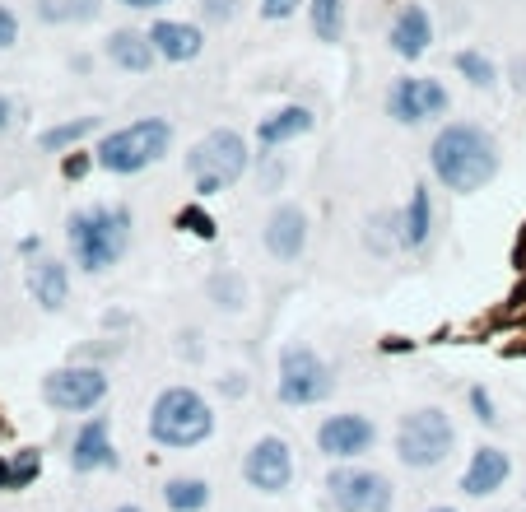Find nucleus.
I'll return each mask as SVG.
<instances>
[{"mask_svg":"<svg viewBox=\"0 0 526 512\" xmlns=\"http://www.w3.org/2000/svg\"><path fill=\"white\" fill-rule=\"evenodd\" d=\"M326 494L340 512H387L392 508V485L378 471H331Z\"/></svg>","mask_w":526,"mask_h":512,"instance_id":"nucleus-10","label":"nucleus"},{"mask_svg":"<svg viewBox=\"0 0 526 512\" xmlns=\"http://www.w3.org/2000/svg\"><path fill=\"white\" fill-rule=\"evenodd\" d=\"M117 512H145V508H131V503H126V508H117Z\"/></svg>","mask_w":526,"mask_h":512,"instance_id":"nucleus-38","label":"nucleus"},{"mask_svg":"<svg viewBox=\"0 0 526 512\" xmlns=\"http://www.w3.org/2000/svg\"><path fill=\"white\" fill-rule=\"evenodd\" d=\"M108 396V378L103 368H89V364H66V368H52L42 378V401L61 410V415H89L94 405H103Z\"/></svg>","mask_w":526,"mask_h":512,"instance_id":"nucleus-8","label":"nucleus"},{"mask_svg":"<svg viewBox=\"0 0 526 512\" xmlns=\"http://www.w3.org/2000/svg\"><path fill=\"white\" fill-rule=\"evenodd\" d=\"M38 471H42V457H38V452H19L14 461L0 457V489H24Z\"/></svg>","mask_w":526,"mask_h":512,"instance_id":"nucleus-25","label":"nucleus"},{"mask_svg":"<svg viewBox=\"0 0 526 512\" xmlns=\"http://www.w3.org/2000/svg\"><path fill=\"white\" fill-rule=\"evenodd\" d=\"M94 131H98V117H75V122H61V126H52V131H42L38 145L42 149H66V145H80L84 135H94Z\"/></svg>","mask_w":526,"mask_h":512,"instance_id":"nucleus-24","label":"nucleus"},{"mask_svg":"<svg viewBox=\"0 0 526 512\" xmlns=\"http://www.w3.org/2000/svg\"><path fill=\"white\" fill-rule=\"evenodd\" d=\"M103 466H117V452H112V433H108V419L94 415L75 433L70 443V471H103Z\"/></svg>","mask_w":526,"mask_h":512,"instance_id":"nucleus-14","label":"nucleus"},{"mask_svg":"<svg viewBox=\"0 0 526 512\" xmlns=\"http://www.w3.org/2000/svg\"><path fill=\"white\" fill-rule=\"evenodd\" d=\"M373 438H378V429H373V419L364 415H331L317 429V447H322L326 457H364L368 447H373Z\"/></svg>","mask_w":526,"mask_h":512,"instance_id":"nucleus-12","label":"nucleus"},{"mask_svg":"<svg viewBox=\"0 0 526 512\" xmlns=\"http://www.w3.org/2000/svg\"><path fill=\"white\" fill-rule=\"evenodd\" d=\"M173 149V126L163 117H140V122L122 126V131H108L103 145H98V168L117 177L145 173L149 163H159L163 154Z\"/></svg>","mask_w":526,"mask_h":512,"instance_id":"nucleus-3","label":"nucleus"},{"mask_svg":"<svg viewBox=\"0 0 526 512\" xmlns=\"http://www.w3.org/2000/svg\"><path fill=\"white\" fill-rule=\"evenodd\" d=\"M447 108H452V98L429 75H405V80H396L387 89V117L401 126H419V122H429V117H443Z\"/></svg>","mask_w":526,"mask_h":512,"instance_id":"nucleus-9","label":"nucleus"},{"mask_svg":"<svg viewBox=\"0 0 526 512\" xmlns=\"http://www.w3.org/2000/svg\"><path fill=\"white\" fill-rule=\"evenodd\" d=\"M177 229H187V233H196L201 243H210V238H215V219L205 215L201 205H187V210L177 215Z\"/></svg>","mask_w":526,"mask_h":512,"instance_id":"nucleus-28","label":"nucleus"},{"mask_svg":"<svg viewBox=\"0 0 526 512\" xmlns=\"http://www.w3.org/2000/svg\"><path fill=\"white\" fill-rule=\"evenodd\" d=\"M513 89L517 94H526V56H517L513 61Z\"/></svg>","mask_w":526,"mask_h":512,"instance_id":"nucleus-35","label":"nucleus"},{"mask_svg":"<svg viewBox=\"0 0 526 512\" xmlns=\"http://www.w3.org/2000/svg\"><path fill=\"white\" fill-rule=\"evenodd\" d=\"M298 5H303V0H261V14H266V19H289Z\"/></svg>","mask_w":526,"mask_h":512,"instance_id":"nucleus-31","label":"nucleus"},{"mask_svg":"<svg viewBox=\"0 0 526 512\" xmlns=\"http://www.w3.org/2000/svg\"><path fill=\"white\" fill-rule=\"evenodd\" d=\"M452 438H457V433H452V419H447L438 405H424V410L401 419V429H396V452H401L405 466L433 471L438 461H447Z\"/></svg>","mask_w":526,"mask_h":512,"instance_id":"nucleus-6","label":"nucleus"},{"mask_svg":"<svg viewBox=\"0 0 526 512\" xmlns=\"http://www.w3.org/2000/svg\"><path fill=\"white\" fill-rule=\"evenodd\" d=\"M336 391V373L308 345H284L280 350V401L284 405H317Z\"/></svg>","mask_w":526,"mask_h":512,"instance_id":"nucleus-7","label":"nucleus"},{"mask_svg":"<svg viewBox=\"0 0 526 512\" xmlns=\"http://www.w3.org/2000/svg\"><path fill=\"white\" fill-rule=\"evenodd\" d=\"M433 512H457V508H433Z\"/></svg>","mask_w":526,"mask_h":512,"instance_id":"nucleus-39","label":"nucleus"},{"mask_svg":"<svg viewBox=\"0 0 526 512\" xmlns=\"http://www.w3.org/2000/svg\"><path fill=\"white\" fill-rule=\"evenodd\" d=\"M508 452H499V447H480L471 457V466H466V475H461V489L471 494V499H485V494H494V489H503V480H508Z\"/></svg>","mask_w":526,"mask_h":512,"instance_id":"nucleus-18","label":"nucleus"},{"mask_svg":"<svg viewBox=\"0 0 526 512\" xmlns=\"http://www.w3.org/2000/svg\"><path fill=\"white\" fill-rule=\"evenodd\" d=\"M70 19H98V0H66Z\"/></svg>","mask_w":526,"mask_h":512,"instance_id":"nucleus-33","label":"nucleus"},{"mask_svg":"<svg viewBox=\"0 0 526 512\" xmlns=\"http://www.w3.org/2000/svg\"><path fill=\"white\" fill-rule=\"evenodd\" d=\"M10 122H14V103L0 94V131H10Z\"/></svg>","mask_w":526,"mask_h":512,"instance_id":"nucleus-36","label":"nucleus"},{"mask_svg":"<svg viewBox=\"0 0 526 512\" xmlns=\"http://www.w3.org/2000/svg\"><path fill=\"white\" fill-rule=\"evenodd\" d=\"M149 42H154L159 61H173V66L196 61L201 47H205L201 28H196V24H177V19H159V24H149Z\"/></svg>","mask_w":526,"mask_h":512,"instance_id":"nucleus-16","label":"nucleus"},{"mask_svg":"<svg viewBox=\"0 0 526 512\" xmlns=\"http://www.w3.org/2000/svg\"><path fill=\"white\" fill-rule=\"evenodd\" d=\"M117 5H126V10H159L168 0H117Z\"/></svg>","mask_w":526,"mask_h":512,"instance_id":"nucleus-37","label":"nucleus"},{"mask_svg":"<svg viewBox=\"0 0 526 512\" xmlns=\"http://www.w3.org/2000/svg\"><path fill=\"white\" fill-rule=\"evenodd\" d=\"M387 42H392V52L401 56V61H419V56L429 52L433 42V24L429 14H424V5H401L392 19V33H387Z\"/></svg>","mask_w":526,"mask_h":512,"instance_id":"nucleus-15","label":"nucleus"},{"mask_svg":"<svg viewBox=\"0 0 526 512\" xmlns=\"http://www.w3.org/2000/svg\"><path fill=\"white\" fill-rule=\"evenodd\" d=\"M303 247H308V215L298 205H280L266 219V252L280 256V261H298Z\"/></svg>","mask_w":526,"mask_h":512,"instance_id":"nucleus-13","label":"nucleus"},{"mask_svg":"<svg viewBox=\"0 0 526 512\" xmlns=\"http://www.w3.org/2000/svg\"><path fill=\"white\" fill-rule=\"evenodd\" d=\"M61 173H66V177H84V173H89V159H84V154H75V159L61 163Z\"/></svg>","mask_w":526,"mask_h":512,"instance_id":"nucleus-34","label":"nucleus"},{"mask_svg":"<svg viewBox=\"0 0 526 512\" xmlns=\"http://www.w3.org/2000/svg\"><path fill=\"white\" fill-rule=\"evenodd\" d=\"M243 475H247V485L261 489V494L289 489V480H294V452H289V443H284V438H261V443H252L243 457Z\"/></svg>","mask_w":526,"mask_h":512,"instance_id":"nucleus-11","label":"nucleus"},{"mask_svg":"<svg viewBox=\"0 0 526 512\" xmlns=\"http://www.w3.org/2000/svg\"><path fill=\"white\" fill-rule=\"evenodd\" d=\"M66 238L75 252V266L84 275H103L131 247V210L126 205H89L66 219Z\"/></svg>","mask_w":526,"mask_h":512,"instance_id":"nucleus-2","label":"nucleus"},{"mask_svg":"<svg viewBox=\"0 0 526 512\" xmlns=\"http://www.w3.org/2000/svg\"><path fill=\"white\" fill-rule=\"evenodd\" d=\"M210 429H215L210 401L191 387H168L149 410V438L163 447H196L210 438Z\"/></svg>","mask_w":526,"mask_h":512,"instance_id":"nucleus-4","label":"nucleus"},{"mask_svg":"<svg viewBox=\"0 0 526 512\" xmlns=\"http://www.w3.org/2000/svg\"><path fill=\"white\" fill-rule=\"evenodd\" d=\"M108 61H112V66H122V70H131V75H145V70L159 61V52H154L149 33L117 28V33L108 38Z\"/></svg>","mask_w":526,"mask_h":512,"instance_id":"nucleus-19","label":"nucleus"},{"mask_svg":"<svg viewBox=\"0 0 526 512\" xmlns=\"http://www.w3.org/2000/svg\"><path fill=\"white\" fill-rule=\"evenodd\" d=\"M452 66H457V75H466L475 89H489V84L499 80V70H494V61H489L485 52H457Z\"/></svg>","mask_w":526,"mask_h":512,"instance_id":"nucleus-26","label":"nucleus"},{"mask_svg":"<svg viewBox=\"0 0 526 512\" xmlns=\"http://www.w3.org/2000/svg\"><path fill=\"white\" fill-rule=\"evenodd\" d=\"M471 405H475V415L485 419V424H494V419H499V415H494V401H489L485 387H471Z\"/></svg>","mask_w":526,"mask_h":512,"instance_id":"nucleus-32","label":"nucleus"},{"mask_svg":"<svg viewBox=\"0 0 526 512\" xmlns=\"http://www.w3.org/2000/svg\"><path fill=\"white\" fill-rule=\"evenodd\" d=\"M312 131V112L308 108H280L275 117H266L261 122V131H257V140L266 149H280V145H289V140H298V135H308Z\"/></svg>","mask_w":526,"mask_h":512,"instance_id":"nucleus-20","label":"nucleus"},{"mask_svg":"<svg viewBox=\"0 0 526 512\" xmlns=\"http://www.w3.org/2000/svg\"><path fill=\"white\" fill-rule=\"evenodd\" d=\"M429 168L447 191L471 196L499 173V140L475 122H447L429 145Z\"/></svg>","mask_w":526,"mask_h":512,"instance_id":"nucleus-1","label":"nucleus"},{"mask_svg":"<svg viewBox=\"0 0 526 512\" xmlns=\"http://www.w3.org/2000/svg\"><path fill=\"white\" fill-rule=\"evenodd\" d=\"M28 294L38 298V308L61 312L70 298V270L61 266V261H52V256L33 261V266H28Z\"/></svg>","mask_w":526,"mask_h":512,"instance_id":"nucleus-17","label":"nucleus"},{"mask_svg":"<svg viewBox=\"0 0 526 512\" xmlns=\"http://www.w3.org/2000/svg\"><path fill=\"white\" fill-rule=\"evenodd\" d=\"M433 233V201L429 187H410V205L401 215V247H424Z\"/></svg>","mask_w":526,"mask_h":512,"instance_id":"nucleus-21","label":"nucleus"},{"mask_svg":"<svg viewBox=\"0 0 526 512\" xmlns=\"http://www.w3.org/2000/svg\"><path fill=\"white\" fill-rule=\"evenodd\" d=\"M308 19H312V33H317L322 42L345 38V0H312Z\"/></svg>","mask_w":526,"mask_h":512,"instance_id":"nucleus-22","label":"nucleus"},{"mask_svg":"<svg viewBox=\"0 0 526 512\" xmlns=\"http://www.w3.org/2000/svg\"><path fill=\"white\" fill-rule=\"evenodd\" d=\"M210 298H215L219 308H229V312H238L247 303V294H243V280L233 275V270H224V275H215L210 280Z\"/></svg>","mask_w":526,"mask_h":512,"instance_id":"nucleus-27","label":"nucleus"},{"mask_svg":"<svg viewBox=\"0 0 526 512\" xmlns=\"http://www.w3.org/2000/svg\"><path fill=\"white\" fill-rule=\"evenodd\" d=\"M163 503L173 512H201L205 503H210V485L196 480V475H191V480H168V485H163Z\"/></svg>","mask_w":526,"mask_h":512,"instance_id":"nucleus-23","label":"nucleus"},{"mask_svg":"<svg viewBox=\"0 0 526 512\" xmlns=\"http://www.w3.org/2000/svg\"><path fill=\"white\" fill-rule=\"evenodd\" d=\"M14 42H19V19H14L10 5H0V52L14 47Z\"/></svg>","mask_w":526,"mask_h":512,"instance_id":"nucleus-30","label":"nucleus"},{"mask_svg":"<svg viewBox=\"0 0 526 512\" xmlns=\"http://www.w3.org/2000/svg\"><path fill=\"white\" fill-rule=\"evenodd\" d=\"M187 173L196 182L201 196L229 191L238 177L247 173V145L238 131H210L205 140H196L187 154Z\"/></svg>","mask_w":526,"mask_h":512,"instance_id":"nucleus-5","label":"nucleus"},{"mask_svg":"<svg viewBox=\"0 0 526 512\" xmlns=\"http://www.w3.org/2000/svg\"><path fill=\"white\" fill-rule=\"evenodd\" d=\"M201 10L210 24H229L233 14H238V0H201Z\"/></svg>","mask_w":526,"mask_h":512,"instance_id":"nucleus-29","label":"nucleus"}]
</instances>
